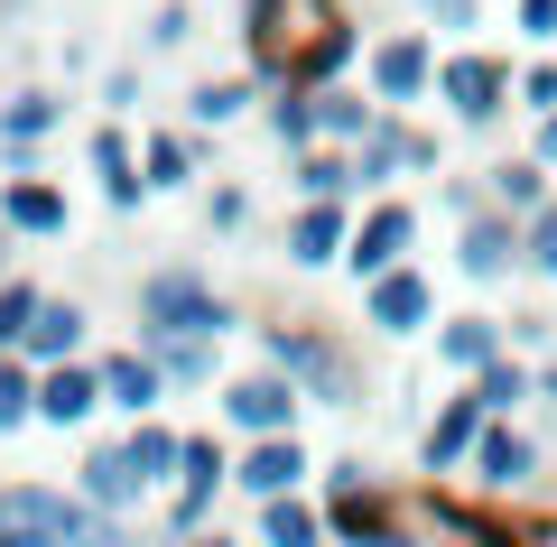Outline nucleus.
Masks as SVG:
<instances>
[{
  "label": "nucleus",
  "instance_id": "f257e3e1",
  "mask_svg": "<svg viewBox=\"0 0 557 547\" xmlns=\"http://www.w3.org/2000/svg\"><path fill=\"white\" fill-rule=\"evenodd\" d=\"M260 352H270L278 372L298 381L317 409H362L372 399V381H362V362H354V344L344 334H325V325H298V315H270L260 325Z\"/></svg>",
  "mask_w": 557,
  "mask_h": 547
},
{
  "label": "nucleus",
  "instance_id": "f03ea898",
  "mask_svg": "<svg viewBox=\"0 0 557 547\" xmlns=\"http://www.w3.org/2000/svg\"><path fill=\"white\" fill-rule=\"evenodd\" d=\"M131 307H139V334H233L242 325V307L196 270V260H159V270L139 278Z\"/></svg>",
  "mask_w": 557,
  "mask_h": 547
},
{
  "label": "nucleus",
  "instance_id": "7ed1b4c3",
  "mask_svg": "<svg viewBox=\"0 0 557 547\" xmlns=\"http://www.w3.org/2000/svg\"><path fill=\"white\" fill-rule=\"evenodd\" d=\"M112 510H94L75 483H0V547L20 538H57V547H84V538H112Z\"/></svg>",
  "mask_w": 557,
  "mask_h": 547
},
{
  "label": "nucleus",
  "instance_id": "20e7f679",
  "mask_svg": "<svg viewBox=\"0 0 557 547\" xmlns=\"http://www.w3.org/2000/svg\"><path fill=\"white\" fill-rule=\"evenodd\" d=\"M335 28V0H242V47H251L260 75H307V57Z\"/></svg>",
  "mask_w": 557,
  "mask_h": 547
},
{
  "label": "nucleus",
  "instance_id": "39448f33",
  "mask_svg": "<svg viewBox=\"0 0 557 547\" xmlns=\"http://www.w3.org/2000/svg\"><path fill=\"white\" fill-rule=\"evenodd\" d=\"M233 492V427H186L177 483H168V538H196Z\"/></svg>",
  "mask_w": 557,
  "mask_h": 547
},
{
  "label": "nucleus",
  "instance_id": "423d86ee",
  "mask_svg": "<svg viewBox=\"0 0 557 547\" xmlns=\"http://www.w3.org/2000/svg\"><path fill=\"white\" fill-rule=\"evenodd\" d=\"M214 390H223V399H214V418H223V427H233V436H278V427H298V418L317 409V399H307L298 381L278 372L270 352H260L251 372H223Z\"/></svg>",
  "mask_w": 557,
  "mask_h": 547
},
{
  "label": "nucleus",
  "instance_id": "0eeeda50",
  "mask_svg": "<svg viewBox=\"0 0 557 547\" xmlns=\"http://www.w3.org/2000/svg\"><path fill=\"white\" fill-rule=\"evenodd\" d=\"M511 94H520V75L502 57H483V47L437 57V102H446V121H465V130H493V121L511 112Z\"/></svg>",
  "mask_w": 557,
  "mask_h": 547
},
{
  "label": "nucleus",
  "instance_id": "6e6552de",
  "mask_svg": "<svg viewBox=\"0 0 557 547\" xmlns=\"http://www.w3.org/2000/svg\"><path fill=\"white\" fill-rule=\"evenodd\" d=\"M362 84H372L391 112L437 102V38H428V28H391V38H372V47H362Z\"/></svg>",
  "mask_w": 557,
  "mask_h": 547
},
{
  "label": "nucleus",
  "instance_id": "1a4fd4ad",
  "mask_svg": "<svg viewBox=\"0 0 557 547\" xmlns=\"http://www.w3.org/2000/svg\"><path fill=\"white\" fill-rule=\"evenodd\" d=\"M418 251V204L409 196H362V214H354V241H344V278H381V270H399V260Z\"/></svg>",
  "mask_w": 557,
  "mask_h": 547
},
{
  "label": "nucleus",
  "instance_id": "9d476101",
  "mask_svg": "<svg viewBox=\"0 0 557 547\" xmlns=\"http://www.w3.org/2000/svg\"><path fill=\"white\" fill-rule=\"evenodd\" d=\"M362 325L391 334V344H409V334H437V278L418 270V260H399V270L362 278Z\"/></svg>",
  "mask_w": 557,
  "mask_h": 547
},
{
  "label": "nucleus",
  "instance_id": "9b49d317",
  "mask_svg": "<svg viewBox=\"0 0 557 547\" xmlns=\"http://www.w3.org/2000/svg\"><path fill=\"white\" fill-rule=\"evenodd\" d=\"M354 167H362V196H399V176H437V139L409 112H381L372 139L354 149Z\"/></svg>",
  "mask_w": 557,
  "mask_h": 547
},
{
  "label": "nucleus",
  "instance_id": "f8f14e48",
  "mask_svg": "<svg viewBox=\"0 0 557 547\" xmlns=\"http://www.w3.org/2000/svg\"><path fill=\"white\" fill-rule=\"evenodd\" d=\"M465 473H474V492H493V501H520V492H539V473H548V446H539L520 418H493Z\"/></svg>",
  "mask_w": 557,
  "mask_h": 547
},
{
  "label": "nucleus",
  "instance_id": "ddd939ff",
  "mask_svg": "<svg viewBox=\"0 0 557 547\" xmlns=\"http://www.w3.org/2000/svg\"><path fill=\"white\" fill-rule=\"evenodd\" d=\"M483 427H493V409H483V399H474V381H465V390L446 399V409L428 418V427H418V473H428V483H456V473L474 464Z\"/></svg>",
  "mask_w": 557,
  "mask_h": 547
},
{
  "label": "nucleus",
  "instance_id": "4468645a",
  "mask_svg": "<svg viewBox=\"0 0 557 547\" xmlns=\"http://www.w3.org/2000/svg\"><path fill=\"white\" fill-rule=\"evenodd\" d=\"M409 510L381 501L362 464H325V538H399Z\"/></svg>",
  "mask_w": 557,
  "mask_h": 547
},
{
  "label": "nucleus",
  "instance_id": "2eb2a0df",
  "mask_svg": "<svg viewBox=\"0 0 557 547\" xmlns=\"http://www.w3.org/2000/svg\"><path fill=\"white\" fill-rule=\"evenodd\" d=\"M307 446L298 427H278V436H233V492L242 501H270V492H307Z\"/></svg>",
  "mask_w": 557,
  "mask_h": 547
},
{
  "label": "nucleus",
  "instance_id": "dca6fc26",
  "mask_svg": "<svg viewBox=\"0 0 557 547\" xmlns=\"http://www.w3.org/2000/svg\"><path fill=\"white\" fill-rule=\"evenodd\" d=\"M456 270L474 278V288H493V278H520V214H502V204H474V214H456Z\"/></svg>",
  "mask_w": 557,
  "mask_h": 547
},
{
  "label": "nucleus",
  "instance_id": "f3484780",
  "mask_svg": "<svg viewBox=\"0 0 557 547\" xmlns=\"http://www.w3.org/2000/svg\"><path fill=\"white\" fill-rule=\"evenodd\" d=\"M94 362H102V409H112V418H149V409L177 399V390H168V372H159V352L139 344V334H131V344H112V352H94Z\"/></svg>",
  "mask_w": 557,
  "mask_h": 547
},
{
  "label": "nucleus",
  "instance_id": "a211bd4d",
  "mask_svg": "<svg viewBox=\"0 0 557 547\" xmlns=\"http://www.w3.org/2000/svg\"><path fill=\"white\" fill-rule=\"evenodd\" d=\"M344 241H354V196H298L288 223V270H344Z\"/></svg>",
  "mask_w": 557,
  "mask_h": 547
},
{
  "label": "nucleus",
  "instance_id": "6ab92c4d",
  "mask_svg": "<svg viewBox=\"0 0 557 547\" xmlns=\"http://www.w3.org/2000/svg\"><path fill=\"white\" fill-rule=\"evenodd\" d=\"M102 418V362L75 352V362H38V427H94Z\"/></svg>",
  "mask_w": 557,
  "mask_h": 547
},
{
  "label": "nucleus",
  "instance_id": "aec40b11",
  "mask_svg": "<svg viewBox=\"0 0 557 547\" xmlns=\"http://www.w3.org/2000/svg\"><path fill=\"white\" fill-rule=\"evenodd\" d=\"M84 167H94V186H102L112 214H139V204H149V167H139V139L121 130V121H102V130H94Z\"/></svg>",
  "mask_w": 557,
  "mask_h": 547
},
{
  "label": "nucleus",
  "instance_id": "412c9836",
  "mask_svg": "<svg viewBox=\"0 0 557 547\" xmlns=\"http://www.w3.org/2000/svg\"><path fill=\"white\" fill-rule=\"evenodd\" d=\"M0 214L20 223V241H57L65 223H75V204H65V186H57V176L10 167V176H0Z\"/></svg>",
  "mask_w": 557,
  "mask_h": 547
},
{
  "label": "nucleus",
  "instance_id": "4be33fe9",
  "mask_svg": "<svg viewBox=\"0 0 557 547\" xmlns=\"http://www.w3.org/2000/svg\"><path fill=\"white\" fill-rule=\"evenodd\" d=\"M75 492H84L94 510H112V520H131V510L149 501V483H139V464H131V446H121V436H112V446H84Z\"/></svg>",
  "mask_w": 557,
  "mask_h": 547
},
{
  "label": "nucleus",
  "instance_id": "5701e85b",
  "mask_svg": "<svg viewBox=\"0 0 557 547\" xmlns=\"http://www.w3.org/2000/svg\"><path fill=\"white\" fill-rule=\"evenodd\" d=\"M20 352H28V362H75V352H94V315H84V297H38Z\"/></svg>",
  "mask_w": 557,
  "mask_h": 547
},
{
  "label": "nucleus",
  "instance_id": "b1692460",
  "mask_svg": "<svg viewBox=\"0 0 557 547\" xmlns=\"http://www.w3.org/2000/svg\"><path fill=\"white\" fill-rule=\"evenodd\" d=\"M65 121V102L47 94V84H20V94L0 102V158H10V167H38V139L57 130Z\"/></svg>",
  "mask_w": 557,
  "mask_h": 547
},
{
  "label": "nucleus",
  "instance_id": "393cba45",
  "mask_svg": "<svg viewBox=\"0 0 557 547\" xmlns=\"http://www.w3.org/2000/svg\"><path fill=\"white\" fill-rule=\"evenodd\" d=\"M437 352L456 381H474L493 352H511V315H437Z\"/></svg>",
  "mask_w": 557,
  "mask_h": 547
},
{
  "label": "nucleus",
  "instance_id": "a878e982",
  "mask_svg": "<svg viewBox=\"0 0 557 547\" xmlns=\"http://www.w3.org/2000/svg\"><path fill=\"white\" fill-rule=\"evenodd\" d=\"M139 344L159 352L168 390H214L223 381V334H139Z\"/></svg>",
  "mask_w": 557,
  "mask_h": 547
},
{
  "label": "nucleus",
  "instance_id": "bb28decb",
  "mask_svg": "<svg viewBox=\"0 0 557 547\" xmlns=\"http://www.w3.org/2000/svg\"><path fill=\"white\" fill-rule=\"evenodd\" d=\"M381 112H391V102H381L372 84H344V75H335V84H317V130H325V139H344V149H362Z\"/></svg>",
  "mask_w": 557,
  "mask_h": 547
},
{
  "label": "nucleus",
  "instance_id": "cd10ccee",
  "mask_svg": "<svg viewBox=\"0 0 557 547\" xmlns=\"http://www.w3.org/2000/svg\"><path fill=\"white\" fill-rule=\"evenodd\" d=\"M288 186L298 196H362V167L344 139H307V149H288Z\"/></svg>",
  "mask_w": 557,
  "mask_h": 547
},
{
  "label": "nucleus",
  "instance_id": "c85d7f7f",
  "mask_svg": "<svg viewBox=\"0 0 557 547\" xmlns=\"http://www.w3.org/2000/svg\"><path fill=\"white\" fill-rule=\"evenodd\" d=\"M121 446H131L139 483L159 492V483H177V455H186V427H168V418L149 409V418H121Z\"/></svg>",
  "mask_w": 557,
  "mask_h": 547
},
{
  "label": "nucleus",
  "instance_id": "c756f323",
  "mask_svg": "<svg viewBox=\"0 0 557 547\" xmlns=\"http://www.w3.org/2000/svg\"><path fill=\"white\" fill-rule=\"evenodd\" d=\"M474 399H483L493 418H520V409L539 399V362H530L520 344H511V352H493V362L474 372Z\"/></svg>",
  "mask_w": 557,
  "mask_h": 547
},
{
  "label": "nucleus",
  "instance_id": "7c9ffc66",
  "mask_svg": "<svg viewBox=\"0 0 557 547\" xmlns=\"http://www.w3.org/2000/svg\"><path fill=\"white\" fill-rule=\"evenodd\" d=\"M251 529L270 547H317L325 538V510L307 501V492H270V501H251Z\"/></svg>",
  "mask_w": 557,
  "mask_h": 547
},
{
  "label": "nucleus",
  "instance_id": "2f4dec72",
  "mask_svg": "<svg viewBox=\"0 0 557 547\" xmlns=\"http://www.w3.org/2000/svg\"><path fill=\"white\" fill-rule=\"evenodd\" d=\"M260 84H270L260 65H251V75H214V84H196V94H186V121H196V130H223V121H242L251 102H270Z\"/></svg>",
  "mask_w": 557,
  "mask_h": 547
},
{
  "label": "nucleus",
  "instance_id": "473e14b6",
  "mask_svg": "<svg viewBox=\"0 0 557 547\" xmlns=\"http://www.w3.org/2000/svg\"><path fill=\"white\" fill-rule=\"evenodd\" d=\"M139 167H149V196H186L196 167H205V149L186 130H149V139H139Z\"/></svg>",
  "mask_w": 557,
  "mask_h": 547
},
{
  "label": "nucleus",
  "instance_id": "72a5a7b5",
  "mask_svg": "<svg viewBox=\"0 0 557 547\" xmlns=\"http://www.w3.org/2000/svg\"><path fill=\"white\" fill-rule=\"evenodd\" d=\"M483 196L502 204V214H539L548 204V158H502V167H483Z\"/></svg>",
  "mask_w": 557,
  "mask_h": 547
},
{
  "label": "nucleus",
  "instance_id": "f704fd0d",
  "mask_svg": "<svg viewBox=\"0 0 557 547\" xmlns=\"http://www.w3.org/2000/svg\"><path fill=\"white\" fill-rule=\"evenodd\" d=\"M270 139H278V149L325 139V130H317V84H307V75H278V84H270Z\"/></svg>",
  "mask_w": 557,
  "mask_h": 547
},
{
  "label": "nucleus",
  "instance_id": "c9c22d12",
  "mask_svg": "<svg viewBox=\"0 0 557 547\" xmlns=\"http://www.w3.org/2000/svg\"><path fill=\"white\" fill-rule=\"evenodd\" d=\"M38 418V362L28 352H0V436H20Z\"/></svg>",
  "mask_w": 557,
  "mask_h": 547
},
{
  "label": "nucleus",
  "instance_id": "e433bc0d",
  "mask_svg": "<svg viewBox=\"0 0 557 547\" xmlns=\"http://www.w3.org/2000/svg\"><path fill=\"white\" fill-rule=\"evenodd\" d=\"M520 270H530L539 288H557V196L539 204V214H520Z\"/></svg>",
  "mask_w": 557,
  "mask_h": 547
},
{
  "label": "nucleus",
  "instance_id": "4c0bfd02",
  "mask_svg": "<svg viewBox=\"0 0 557 547\" xmlns=\"http://www.w3.org/2000/svg\"><path fill=\"white\" fill-rule=\"evenodd\" d=\"M38 278H20V270H10V278H0V352H20V334H28V315H38Z\"/></svg>",
  "mask_w": 557,
  "mask_h": 547
},
{
  "label": "nucleus",
  "instance_id": "58836bf2",
  "mask_svg": "<svg viewBox=\"0 0 557 547\" xmlns=\"http://www.w3.org/2000/svg\"><path fill=\"white\" fill-rule=\"evenodd\" d=\"M186 28H196V10H186V0H159V10H149V28H139V47H149V57H168V47H186Z\"/></svg>",
  "mask_w": 557,
  "mask_h": 547
},
{
  "label": "nucleus",
  "instance_id": "ea45409f",
  "mask_svg": "<svg viewBox=\"0 0 557 547\" xmlns=\"http://www.w3.org/2000/svg\"><path fill=\"white\" fill-rule=\"evenodd\" d=\"M205 223H214V233H251V186H214V196H205Z\"/></svg>",
  "mask_w": 557,
  "mask_h": 547
},
{
  "label": "nucleus",
  "instance_id": "a19ab883",
  "mask_svg": "<svg viewBox=\"0 0 557 547\" xmlns=\"http://www.w3.org/2000/svg\"><path fill=\"white\" fill-rule=\"evenodd\" d=\"M409 520H428V529H456V538H483V529H493L483 510H456V501H418Z\"/></svg>",
  "mask_w": 557,
  "mask_h": 547
},
{
  "label": "nucleus",
  "instance_id": "79ce46f5",
  "mask_svg": "<svg viewBox=\"0 0 557 547\" xmlns=\"http://www.w3.org/2000/svg\"><path fill=\"white\" fill-rule=\"evenodd\" d=\"M418 20H428V28H465V38H474V28H483V0H418Z\"/></svg>",
  "mask_w": 557,
  "mask_h": 547
},
{
  "label": "nucleus",
  "instance_id": "37998d69",
  "mask_svg": "<svg viewBox=\"0 0 557 547\" xmlns=\"http://www.w3.org/2000/svg\"><path fill=\"white\" fill-rule=\"evenodd\" d=\"M520 38H530V47H557V0H520Z\"/></svg>",
  "mask_w": 557,
  "mask_h": 547
},
{
  "label": "nucleus",
  "instance_id": "c03bdc74",
  "mask_svg": "<svg viewBox=\"0 0 557 547\" xmlns=\"http://www.w3.org/2000/svg\"><path fill=\"white\" fill-rule=\"evenodd\" d=\"M139 102V65H112V75H102V112H131Z\"/></svg>",
  "mask_w": 557,
  "mask_h": 547
},
{
  "label": "nucleus",
  "instance_id": "a18cd8bd",
  "mask_svg": "<svg viewBox=\"0 0 557 547\" xmlns=\"http://www.w3.org/2000/svg\"><path fill=\"white\" fill-rule=\"evenodd\" d=\"M520 102H530V112H557V65H530V75H520Z\"/></svg>",
  "mask_w": 557,
  "mask_h": 547
},
{
  "label": "nucleus",
  "instance_id": "49530a36",
  "mask_svg": "<svg viewBox=\"0 0 557 547\" xmlns=\"http://www.w3.org/2000/svg\"><path fill=\"white\" fill-rule=\"evenodd\" d=\"M530 149H539V158H548V167H557V112H539V130H530Z\"/></svg>",
  "mask_w": 557,
  "mask_h": 547
},
{
  "label": "nucleus",
  "instance_id": "de8ad7c7",
  "mask_svg": "<svg viewBox=\"0 0 557 547\" xmlns=\"http://www.w3.org/2000/svg\"><path fill=\"white\" fill-rule=\"evenodd\" d=\"M10 270H20V223L0 214V278H10Z\"/></svg>",
  "mask_w": 557,
  "mask_h": 547
},
{
  "label": "nucleus",
  "instance_id": "09e8293b",
  "mask_svg": "<svg viewBox=\"0 0 557 547\" xmlns=\"http://www.w3.org/2000/svg\"><path fill=\"white\" fill-rule=\"evenodd\" d=\"M0 10H10V0H0Z\"/></svg>",
  "mask_w": 557,
  "mask_h": 547
}]
</instances>
